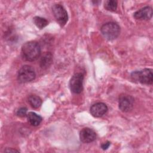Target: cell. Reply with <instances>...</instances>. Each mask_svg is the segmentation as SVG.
I'll use <instances>...</instances> for the list:
<instances>
[{
	"label": "cell",
	"mask_w": 153,
	"mask_h": 153,
	"mask_svg": "<svg viewBox=\"0 0 153 153\" xmlns=\"http://www.w3.org/2000/svg\"><path fill=\"white\" fill-rule=\"evenodd\" d=\"M23 58L27 61L36 60L41 55V47L36 41H29L25 43L21 51Z\"/></svg>",
	"instance_id": "6da1fadb"
},
{
	"label": "cell",
	"mask_w": 153,
	"mask_h": 153,
	"mask_svg": "<svg viewBox=\"0 0 153 153\" xmlns=\"http://www.w3.org/2000/svg\"><path fill=\"white\" fill-rule=\"evenodd\" d=\"M102 34L108 40H114L120 35V27L115 22H108L102 25L100 29Z\"/></svg>",
	"instance_id": "7a4b0ae2"
},
{
	"label": "cell",
	"mask_w": 153,
	"mask_h": 153,
	"mask_svg": "<svg viewBox=\"0 0 153 153\" xmlns=\"http://www.w3.org/2000/svg\"><path fill=\"white\" fill-rule=\"evenodd\" d=\"M131 76L134 81H138L141 84L150 85L153 81V74L151 69H143L139 71H134L131 73Z\"/></svg>",
	"instance_id": "3957f363"
},
{
	"label": "cell",
	"mask_w": 153,
	"mask_h": 153,
	"mask_svg": "<svg viewBox=\"0 0 153 153\" xmlns=\"http://www.w3.org/2000/svg\"><path fill=\"white\" fill-rule=\"evenodd\" d=\"M36 76L34 69L29 65L23 66L19 71L17 74V80L20 83L30 82Z\"/></svg>",
	"instance_id": "277c9868"
},
{
	"label": "cell",
	"mask_w": 153,
	"mask_h": 153,
	"mask_svg": "<svg viewBox=\"0 0 153 153\" xmlns=\"http://www.w3.org/2000/svg\"><path fill=\"white\" fill-rule=\"evenodd\" d=\"M53 15L61 26L66 25L68 20V15L65 8L60 4H54L52 7Z\"/></svg>",
	"instance_id": "5b68a950"
},
{
	"label": "cell",
	"mask_w": 153,
	"mask_h": 153,
	"mask_svg": "<svg viewBox=\"0 0 153 153\" xmlns=\"http://www.w3.org/2000/svg\"><path fill=\"white\" fill-rule=\"evenodd\" d=\"M84 75L81 73H76L71 78L69 82L71 90L75 93L79 94L83 89Z\"/></svg>",
	"instance_id": "8992f818"
},
{
	"label": "cell",
	"mask_w": 153,
	"mask_h": 153,
	"mask_svg": "<svg viewBox=\"0 0 153 153\" xmlns=\"http://www.w3.org/2000/svg\"><path fill=\"white\" fill-rule=\"evenodd\" d=\"M134 105V98L128 94H121L119 97L118 106L120 109L124 112L131 111Z\"/></svg>",
	"instance_id": "52a82bcc"
},
{
	"label": "cell",
	"mask_w": 153,
	"mask_h": 153,
	"mask_svg": "<svg viewBox=\"0 0 153 153\" xmlns=\"http://www.w3.org/2000/svg\"><path fill=\"white\" fill-rule=\"evenodd\" d=\"M96 138V132L91 128H84L79 133L80 140L83 143H90L93 142Z\"/></svg>",
	"instance_id": "ba28073f"
},
{
	"label": "cell",
	"mask_w": 153,
	"mask_h": 153,
	"mask_svg": "<svg viewBox=\"0 0 153 153\" xmlns=\"http://www.w3.org/2000/svg\"><path fill=\"white\" fill-rule=\"evenodd\" d=\"M90 113L94 117H102L108 111L107 105L102 102H97L90 107Z\"/></svg>",
	"instance_id": "9c48e42d"
},
{
	"label": "cell",
	"mask_w": 153,
	"mask_h": 153,
	"mask_svg": "<svg viewBox=\"0 0 153 153\" xmlns=\"http://www.w3.org/2000/svg\"><path fill=\"white\" fill-rule=\"evenodd\" d=\"M152 16V9L149 6L140 8L134 13V17L137 20H149Z\"/></svg>",
	"instance_id": "30bf717a"
},
{
	"label": "cell",
	"mask_w": 153,
	"mask_h": 153,
	"mask_svg": "<svg viewBox=\"0 0 153 153\" xmlns=\"http://www.w3.org/2000/svg\"><path fill=\"white\" fill-rule=\"evenodd\" d=\"M53 62V55L50 52L45 53L40 60V66L42 69L48 68Z\"/></svg>",
	"instance_id": "8fae6325"
},
{
	"label": "cell",
	"mask_w": 153,
	"mask_h": 153,
	"mask_svg": "<svg viewBox=\"0 0 153 153\" xmlns=\"http://www.w3.org/2000/svg\"><path fill=\"white\" fill-rule=\"evenodd\" d=\"M27 118L28 122L33 126H37L39 125L42 120V118L40 115L33 112H29L27 114Z\"/></svg>",
	"instance_id": "7c38bea8"
},
{
	"label": "cell",
	"mask_w": 153,
	"mask_h": 153,
	"mask_svg": "<svg viewBox=\"0 0 153 153\" xmlns=\"http://www.w3.org/2000/svg\"><path fill=\"white\" fill-rule=\"evenodd\" d=\"M28 102L33 108H39L42 104L41 99L36 95H30L28 98Z\"/></svg>",
	"instance_id": "4fadbf2b"
},
{
	"label": "cell",
	"mask_w": 153,
	"mask_h": 153,
	"mask_svg": "<svg viewBox=\"0 0 153 153\" xmlns=\"http://www.w3.org/2000/svg\"><path fill=\"white\" fill-rule=\"evenodd\" d=\"M33 22L35 25L39 29H42L44 27H45L48 22L45 18L41 17L39 16H35L33 18Z\"/></svg>",
	"instance_id": "5bb4252c"
},
{
	"label": "cell",
	"mask_w": 153,
	"mask_h": 153,
	"mask_svg": "<svg viewBox=\"0 0 153 153\" xmlns=\"http://www.w3.org/2000/svg\"><path fill=\"white\" fill-rule=\"evenodd\" d=\"M104 7L110 11H115L117 7V1L114 0H108L105 2Z\"/></svg>",
	"instance_id": "9a60e30c"
},
{
	"label": "cell",
	"mask_w": 153,
	"mask_h": 153,
	"mask_svg": "<svg viewBox=\"0 0 153 153\" xmlns=\"http://www.w3.org/2000/svg\"><path fill=\"white\" fill-rule=\"evenodd\" d=\"M16 114L17 116H19L20 117H23L26 116L27 114V108L25 107H22V108H19L17 110Z\"/></svg>",
	"instance_id": "2e32d148"
},
{
	"label": "cell",
	"mask_w": 153,
	"mask_h": 153,
	"mask_svg": "<svg viewBox=\"0 0 153 153\" xmlns=\"http://www.w3.org/2000/svg\"><path fill=\"white\" fill-rule=\"evenodd\" d=\"M110 145H111V142H109V141H107V142H106L105 143H102V144L101 145V148H102L103 150H106V149H107L109 148V146H110Z\"/></svg>",
	"instance_id": "e0dca14e"
},
{
	"label": "cell",
	"mask_w": 153,
	"mask_h": 153,
	"mask_svg": "<svg viewBox=\"0 0 153 153\" xmlns=\"http://www.w3.org/2000/svg\"><path fill=\"white\" fill-rule=\"evenodd\" d=\"M5 152H19V151L18 150H16L15 149H13V148H7L5 151Z\"/></svg>",
	"instance_id": "ac0fdd59"
}]
</instances>
